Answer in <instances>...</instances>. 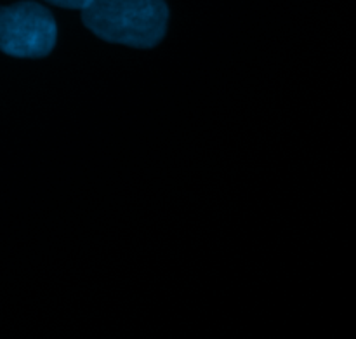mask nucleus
Masks as SVG:
<instances>
[{"mask_svg":"<svg viewBox=\"0 0 356 339\" xmlns=\"http://www.w3.org/2000/svg\"><path fill=\"white\" fill-rule=\"evenodd\" d=\"M58 28L52 14L35 2L0 7V51L16 58H42L54 49Z\"/></svg>","mask_w":356,"mask_h":339,"instance_id":"obj_2","label":"nucleus"},{"mask_svg":"<svg viewBox=\"0 0 356 339\" xmlns=\"http://www.w3.org/2000/svg\"><path fill=\"white\" fill-rule=\"evenodd\" d=\"M47 2L59 7H66V9H83V7L89 6L90 0H47Z\"/></svg>","mask_w":356,"mask_h":339,"instance_id":"obj_3","label":"nucleus"},{"mask_svg":"<svg viewBox=\"0 0 356 339\" xmlns=\"http://www.w3.org/2000/svg\"><path fill=\"white\" fill-rule=\"evenodd\" d=\"M169 9L163 0H90L82 21L103 40L148 49L167 30Z\"/></svg>","mask_w":356,"mask_h":339,"instance_id":"obj_1","label":"nucleus"}]
</instances>
